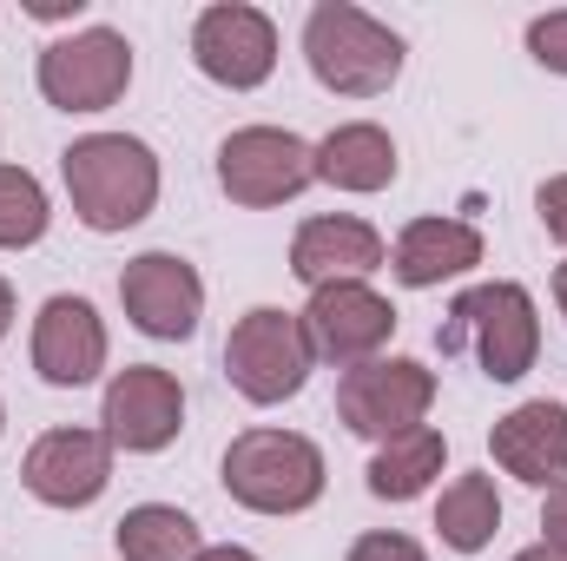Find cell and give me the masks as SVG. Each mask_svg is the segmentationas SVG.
I'll list each match as a JSON object with an SVG mask.
<instances>
[{"mask_svg":"<svg viewBox=\"0 0 567 561\" xmlns=\"http://www.w3.org/2000/svg\"><path fill=\"white\" fill-rule=\"evenodd\" d=\"M502 529V496L488 476H455L435 502V536L455 549V555H482Z\"/></svg>","mask_w":567,"mask_h":561,"instance_id":"21","label":"cell"},{"mask_svg":"<svg viewBox=\"0 0 567 561\" xmlns=\"http://www.w3.org/2000/svg\"><path fill=\"white\" fill-rule=\"evenodd\" d=\"M317 178V145H303L284 126H238L231 140L218 145V185L231 205H284Z\"/></svg>","mask_w":567,"mask_h":561,"instance_id":"8","label":"cell"},{"mask_svg":"<svg viewBox=\"0 0 567 561\" xmlns=\"http://www.w3.org/2000/svg\"><path fill=\"white\" fill-rule=\"evenodd\" d=\"M133 86V47L113 27H80L40 53V93L60 113H106Z\"/></svg>","mask_w":567,"mask_h":561,"instance_id":"6","label":"cell"},{"mask_svg":"<svg viewBox=\"0 0 567 561\" xmlns=\"http://www.w3.org/2000/svg\"><path fill=\"white\" fill-rule=\"evenodd\" d=\"M20 482L47 509H86V502H100L106 482H113V442H106V429H47L27 449V462H20Z\"/></svg>","mask_w":567,"mask_h":561,"instance_id":"11","label":"cell"},{"mask_svg":"<svg viewBox=\"0 0 567 561\" xmlns=\"http://www.w3.org/2000/svg\"><path fill=\"white\" fill-rule=\"evenodd\" d=\"M80 7H86V0H27V13H33V20H73Z\"/></svg>","mask_w":567,"mask_h":561,"instance_id":"27","label":"cell"},{"mask_svg":"<svg viewBox=\"0 0 567 561\" xmlns=\"http://www.w3.org/2000/svg\"><path fill=\"white\" fill-rule=\"evenodd\" d=\"M73 218L86 232H133L158 205V159L133 133H86L60 152Z\"/></svg>","mask_w":567,"mask_h":561,"instance_id":"1","label":"cell"},{"mask_svg":"<svg viewBox=\"0 0 567 561\" xmlns=\"http://www.w3.org/2000/svg\"><path fill=\"white\" fill-rule=\"evenodd\" d=\"M555 304H561V317H567V265H555Z\"/></svg>","mask_w":567,"mask_h":561,"instance_id":"31","label":"cell"},{"mask_svg":"<svg viewBox=\"0 0 567 561\" xmlns=\"http://www.w3.org/2000/svg\"><path fill=\"white\" fill-rule=\"evenodd\" d=\"M528 53H535L548 73H567V7L542 13V20H528Z\"/></svg>","mask_w":567,"mask_h":561,"instance_id":"23","label":"cell"},{"mask_svg":"<svg viewBox=\"0 0 567 561\" xmlns=\"http://www.w3.org/2000/svg\"><path fill=\"white\" fill-rule=\"evenodd\" d=\"M100 422H106V442H113V449L158 456V449L178 442V429H185V390H178V377L158 370V364H126V370L106 384Z\"/></svg>","mask_w":567,"mask_h":561,"instance_id":"12","label":"cell"},{"mask_svg":"<svg viewBox=\"0 0 567 561\" xmlns=\"http://www.w3.org/2000/svg\"><path fill=\"white\" fill-rule=\"evenodd\" d=\"M515 561H567V555H561V549H548V542H535V549H522Z\"/></svg>","mask_w":567,"mask_h":561,"instance_id":"30","label":"cell"},{"mask_svg":"<svg viewBox=\"0 0 567 561\" xmlns=\"http://www.w3.org/2000/svg\"><path fill=\"white\" fill-rule=\"evenodd\" d=\"M47 225H53L47 185H40L27 165H0V252H27V245H40Z\"/></svg>","mask_w":567,"mask_h":561,"instance_id":"22","label":"cell"},{"mask_svg":"<svg viewBox=\"0 0 567 561\" xmlns=\"http://www.w3.org/2000/svg\"><path fill=\"white\" fill-rule=\"evenodd\" d=\"M442 456H449V442H442V429H410V436H390L377 456H370V496L377 502H416L429 482L442 476Z\"/></svg>","mask_w":567,"mask_h":561,"instance_id":"19","label":"cell"},{"mask_svg":"<svg viewBox=\"0 0 567 561\" xmlns=\"http://www.w3.org/2000/svg\"><path fill=\"white\" fill-rule=\"evenodd\" d=\"M33 370L53 390H80L106 370V324L86 297H47L33 317Z\"/></svg>","mask_w":567,"mask_h":561,"instance_id":"14","label":"cell"},{"mask_svg":"<svg viewBox=\"0 0 567 561\" xmlns=\"http://www.w3.org/2000/svg\"><path fill=\"white\" fill-rule=\"evenodd\" d=\"M303 60L317 73V86H330L343 100H377L403 73V40L350 0H317L303 20Z\"/></svg>","mask_w":567,"mask_h":561,"instance_id":"2","label":"cell"},{"mask_svg":"<svg viewBox=\"0 0 567 561\" xmlns=\"http://www.w3.org/2000/svg\"><path fill=\"white\" fill-rule=\"evenodd\" d=\"M442 350H475L482 377L495 384H522L542 357V317H535V297L522 284L495 278V284H475L449 304V324L435 330Z\"/></svg>","mask_w":567,"mask_h":561,"instance_id":"3","label":"cell"},{"mask_svg":"<svg viewBox=\"0 0 567 561\" xmlns=\"http://www.w3.org/2000/svg\"><path fill=\"white\" fill-rule=\"evenodd\" d=\"M198 561H258V555H251V549H231V542H225V549H205Z\"/></svg>","mask_w":567,"mask_h":561,"instance_id":"28","label":"cell"},{"mask_svg":"<svg viewBox=\"0 0 567 561\" xmlns=\"http://www.w3.org/2000/svg\"><path fill=\"white\" fill-rule=\"evenodd\" d=\"M383 238L377 225L350 218V212H330V218H303L297 238H290V272L323 290V284H363L370 272H383Z\"/></svg>","mask_w":567,"mask_h":561,"instance_id":"15","label":"cell"},{"mask_svg":"<svg viewBox=\"0 0 567 561\" xmlns=\"http://www.w3.org/2000/svg\"><path fill=\"white\" fill-rule=\"evenodd\" d=\"M192 60H198L205 80H218V86H231V93H251V86H265L271 67H278V27H271L265 7L218 0V7H205L198 27H192Z\"/></svg>","mask_w":567,"mask_h":561,"instance_id":"10","label":"cell"},{"mask_svg":"<svg viewBox=\"0 0 567 561\" xmlns=\"http://www.w3.org/2000/svg\"><path fill=\"white\" fill-rule=\"evenodd\" d=\"M113 542H120L126 561H198L205 555L198 522H192L185 509H172V502H140V509H126L120 529H113Z\"/></svg>","mask_w":567,"mask_h":561,"instance_id":"20","label":"cell"},{"mask_svg":"<svg viewBox=\"0 0 567 561\" xmlns=\"http://www.w3.org/2000/svg\"><path fill=\"white\" fill-rule=\"evenodd\" d=\"M7 324H13V284L0 278V337H7Z\"/></svg>","mask_w":567,"mask_h":561,"instance_id":"29","label":"cell"},{"mask_svg":"<svg viewBox=\"0 0 567 561\" xmlns=\"http://www.w3.org/2000/svg\"><path fill=\"white\" fill-rule=\"evenodd\" d=\"M310 337H303V317L278 310V304H258L231 324L225 337V377L245 404H290L303 384H310Z\"/></svg>","mask_w":567,"mask_h":561,"instance_id":"5","label":"cell"},{"mask_svg":"<svg viewBox=\"0 0 567 561\" xmlns=\"http://www.w3.org/2000/svg\"><path fill=\"white\" fill-rule=\"evenodd\" d=\"M482 265V232L468 218H410L396 252H390V272L410 284V290H429V284H449L462 272Z\"/></svg>","mask_w":567,"mask_h":561,"instance_id":"17","label":"cell"},{"mask_svg":"<svg viewBox=\"0 0 567 561\" xmlns=\"http://www.w3.org/2000/svg\"><path fill=\"white\" fill-rule=\"evenodd\" d=\"M317 178L337 192H383L396 178V140L370 120H350L317 145Z\"/></svg>","mask_w":567,"mask_h":561,"instance_id":"18","label":"cell"},{"mask_svg":"<svg viewBox=\"0 0 567 561\" xmlns=\"http://www.w3.org/2000/svg\"><path fill=\"white\" fill-rule=\"evenodd\" d=\"M297 317H303L310 357L317 364H337V370L377 364L383 344L396 337V304L377 297L370 284H323V290H310V304Z\"/></svg>","mask_w":567,"mask_h":561,"instance_id":"9","label":"cell"},{"mask_svg":"<svg viewBox=\"0 0 567 561\" xmlns=\"http://www.w3.org/2000/svg\"><path fill=\"white\" fill-rule=\"evenodd\" d=\"M120 304L158 344H185L205 317V278L178 258V252H140L120 272Z\"/></svg>","mask_w":567,"mask_h":561,"instance_id":"13","label":"cell"},{"mask_svg":"<svg viewBox=\"0 0 567 561\" xmlns=\"http://www.w3.org/2000/svg\"><path fill=\"white\" fill-rule=\"evenodd\" d=\"M429 404H435V370L416 357H377V364L343 370V384H337V417L370 442L423 429Z\"/></svg>","mask_w":567,"mask_h":561,"instance_id":"7","label":"cell"},{"mask_svg":"<svg viewBox=\"0 0 567 561\" xmlns=\"http://www.w3.org/2000/svg\"><path fill=\"white\" fill-rule=\"evenodd\" d=\"M350 561H429L423 542L396 536V529H377V536H357L350 542Z\"/></svg>","mask_w":567,"mask_h":561,"instance_id":"24","label":"cell"},{"mask_svg":"<svg viewBox=\"0 0 567 561\" xmlns=\"http://www.w3.org/2000/svg\"><path fill=\"white\" fill-rule=\"evenodd\" d=\"M535 212H542L548 238H561V245H567V172H561V178H548V185L535 192Z\"/></svg>","mask_w":567,"mask_h":561,"instance_id":"25","label":"cell"},{"mask_svg":"<svg viewBox=\"0 0 567 561\" xmlns=\"http://www.w3.org/2000/svg\"><path fill=\"white\" fill-rule=\"evenodd\" d=\"M488 449H495V462H502L515 482H528V489L567 482V404H548V397L515 404L508 417L488 429Z\"/></svg>","mask_w":567,"mask_h":561,"instance_id":"16","label":"cell"},{"mask_svg":"<svg viewBox=\"0 0 567 561\" xmlns=\"http://www.w3.org/2000/svg\"><path fill=\"white\" fill-rule=\"evenodd\" d=\"M218 476L225 496L251 516H303L323 496V449L297 429H245L231 436Z\"/></svg>","mask_w":567,"mask_h":561,"instance_id":"4","label":"cell"},{"mask_svg":"<svg viewBox=\"0 0 567 561\" xmlns=\"http://www.w3.org/2000/svg\"><path fill=\"white\" fill-rule=\"evenodd\" d=\"M542 529H548V549H561L567 555V482L548 489V502H542Z\"/></svg>","mask_w":567,"mask_h":561,"instance_id":"26","label":"cell"}]
</instances>
